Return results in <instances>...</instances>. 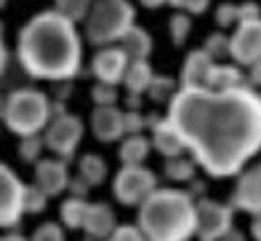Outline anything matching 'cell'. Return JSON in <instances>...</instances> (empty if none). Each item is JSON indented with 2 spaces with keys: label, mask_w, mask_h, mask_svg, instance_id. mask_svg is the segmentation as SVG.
Masks as SVG:
<instances>
[{
  "label": "cell",
  "mask_w": 261,
  "mask_h": 241,
  "mask_svg": "<svg viewBox=\"0 0 261 241\" xmlns=\"http://www.w3.org/2000/svg\"><path fill=\"white\" fill-rule=\"evenodd\" d=\"M167 119L212 176H234L261 151V95L250 86L232 90L180 88Z\"/></svg>",
  "instance_id": "1"
},
{
  "label": "cell",
  "mask_w": 261,
  "mask_h": 241,
  "mask_svg": "<svg viewBox=\"0 0 261 241\" xmlns=\"http://www.w3.org/2000/svg\"><path fill=\"white\" fill-rule=\"evenodd\" d=\"M20 68L43 81H70L81 70V36L77 25L54 9L32 16L16 43Z\"/></svg>",
  "instance_id": "2"
},
{
  "label": "cell",
  "mask_w": 261,
  "mask_h": 241,
  "mask_svg": "<svg viewBox=\"0 0 261 241\" xmlns=\"http://www.w3.org/2000/svg\"><path fill=\"white\" fill-rule=\"evenodd\" d=\"M138 207L146 241H189L196 234V203L187 191L153 189Z\"/></svg>",
  "instance_id": "3"
},
{
  "label": "cell",
  "mask_w": 261,
  "mask_h": 241,
  "mask_svg": "<svg viewBox=\"0 0 261 241\" xmlns=\"http://www.w3.org/2000/svg\"><path fill=\"white\" fill-rule=\"evenodd\" d=\"M52 119V102L36 88H18L5 97L3 122L18 138L41 135Z\"/></svg>",
  "instance_id": "4"
},
{
  "label": "cell",
  "mask_w": 261,
  "mask_h": 241,
  "mask_svg": "<svg viewBox=\"0 0 261 241\" xmlns=\"http://www.w3.org/2000/svg\"><path fill=\"white\" fill-rule=\"evenodd\" d=\"M135 20V9L128 0H95L84 18V34L92 45H113L124 36Z\"/></svg>",
  "instance_id": "5"
},
{
  "label": "cell",
  "mask_w": 261,
  "mask_h": 241,
  "mask_svg": "<svg viewBox=\"0 0 261 241\" xmlns=\"http://www.w3.org/2000/svg\"><path fill=\"white\" fill-rule=\"evenodd\" d=\"M81 138H84V122L77 115L63 111L52 115L50 124L45 127V133H43V144L52 153H57L61 160H68V158L74 156Z\"/></svg>",
  "instance_id": "6"
},
{
  "label": "cell",
  "mask_w": 261,
  "mask_h": 241,
  "mask_svg": "<svg viewBox=\"0 0 261 241\" xmlns=\"http://www.w3.org/2000/svg\"><path fill=\"white\" fill-rule=\"evenodd\" d=\"M153 189H158V178L144 165H124L113 180V194L122 205H140Z\"/></svg>",
  "instance_id": "7"
},
{
  "label": "cell",
  "mask_w": 261,
  "mask_h": 241,
  "mask_svg": "<svg viewBox=\"0 0 261 241\" xmlns=\"http://www.w3.org/2000/svg\"><path fill=\"white\" fill-rule=\"evenodd\" d=\"M23 191L25 183L18 178V174L5 162H0V228L9 230L18 226L23 212Z\"/></svg>",
  "instance_id": "8"
},
{
  "label": "cell",
  "mask_w": 261,
  "mask_h": 241,
  "mask_svg": "<svg viewBox=\"0 0 261 241\" xmlns=\"http://www.w3.org/2000/svg\"><path fill=\"white\" fill-rule=\"evenodd\" d=\"M234 210L219 201L200 199L196 203V234L200 241H216L232 228Z\"/></svg>",
  "instance_id": "9"
},
{
  "label": "cell",
  "mask_w": 261,
  "mask_h": 241,
  "mask_svg": "<svg viewBox=\"0 0 261 241\" xmlns=\"http://www.w3.org/2000/svg\"><path fill=\"white\" fill-rule=\"evenodd\" d=\"M230 57L239 65H250L261 59V18L239 23L230 36Z\"/></svg>",
  "instance_id": "10"
},
{
  "label": "cell",
  "mask_w": 261,
  "mask_h": 241,
  "mask_svg": "<svg viewBox=\"0 0 261 241\" xmlns=\"http://www.w3.org/2000/svg\"><path fill=\"white\" fill-rule=\"evenodd\" d=\"M128 61L130 59L126 57V52L119 45H104L92 57L90 70H92V75L97 77V81L117 86V84H122L124 73H126V68H128Z\"/></svg>",
  "instance_id": "11"
},
{
  "label": "cell",
  "mask_w": 261,
  "mask_h": 241,
  "mask_svg": "<svg viewBox=\"0 0 261 241\" xmlns=\"http://www.w3.org/2000/svg\"><path fill=\"white\" fill-rule=\"evenodd\" d=\"M232 205L248 214H261V162L252 165L239 176L234 194H232Z\"/></svg>",
  "instance_id": "12"
},
{
  "label": "cell",
  "mask_w": 261,
  "mask_h": 241,
  "mask_svg": "<svg viewBox=\"0 0 261 241\" xmlns=\"http://www.w3.org/2000/svg\"><path fill=\"white\" fill-rule=\"evenodd\" d=\"M34 185L39 187L43 194L50 199V196H59L68 189L70 183V174L68 165L61 158H45V160L34 162Z\"/></svg>",
  "instance_id": "13"
},
{
  "label": "cell",
  "mask_w": 261,
  "mask_h": 241,
  "mask_svg": "<svg viewBox=\"0 0 261 241\" xmlns=\"http://www.w3.org/2000/svg\"><path fill=\"white\" fill-rule=\"evenodd\" d=\"M90 129L99 142H117L124 138V111L113 106H95L90 115Z\"/></svg>",
  "instance_id": "14"
},
{
  "label": "cell",
  "mask_w": 261,
  "mask_h": 241,
  "mask_svg": "<svg viewBox=\"0 0 261 241\" xmlns=\"http://www.w3.org/2000/svg\"><path fill=\"white\" fill-rule=\"evenodd\" d=\"M115 228H117V221H115V212L111 210V205L88 203V210H86V216H84V226H81L86 237L92 241H104Z\"/></svg>",
  "instance_id": "15"
},
{
  "label": "cell",
  "mask_w": 261,
  "mask_h": 241,
  "mask_svg": "<svg viewBox=\"0 0 261 241\" xmlns=\"http://www.w3.org/2000/svg\"><path fill=\"white\" fill-rule=\"evenodd\" d=\"M146 124H151V144L158 149V153H162L165 158H176L182 156L185 151V142L180 138V133L176 131V127L169 119H146Z\"/></svg>",
  "instance_id": "16"
},
{
  "label": "cell",
  "mask_w": 261,
  "mask_h": 241,
  "mask_svg": "<svg viewBox=\"0 0 261 241\" xmlns=\"http://www.w3.org/2000/svg\"><path fill=\"white\" fill-rule=\"evenodd\" d=\"M214 59L205 50H192L187 54L180 70V84L182 88H205L207 86V77L212 73Z\"/></svg>",
  "instance_id": "17"
},
{
  "label": "cell",
  "mask_w": 261,
  "mask_h": 241,
  "mask_svg": "<svg viewBox=\"0 0 261 241\" xmlns=\"http://www.w3.org/2000/svg\"><path fill=\"white\" fill-rule=\"evenodd\" d=\"M119 47L126 52L130 61H146L151 57V50H153V41H151L146 30L138 25H130L124 32V36L119 38Z\"/></svg>",
  "instance_id": "18"
},
{
  "label": "cell",
  "mask_w": 261,
  "mask_h": 241,
  "mask_svg": "<svg viewBox=\"0 0 261 241\" xmlns=\"http://www.w3.org/2000/svg\"><path fill=\"white\" fill-rule=\"evenodd\" d=\"M151 140L144 138L142 133H130L119 144V160L122 165H142L149 158Z\"/></svg>",
  "instance_id": "19"
},
{
  "label": "cell",
  "mask_w": 261,
  "mask_h": 241,
  "mask_svg": "<svg viewBox=\"0 0 261 241\" xmlns=\"http://www.w3.org/2000/svg\"><path fill=\"white\" fill-rule=\"evenodd\" d=\"M246 84V77L241 75V70L237 65H212V73L207 77V86L210 90H232V88H241Z\"/></svg>",
  "instance_id": "20"
},
{
  "label": "cell",
  "mask_w": 261,
  "mask_h": 241,
  "mask_svg": "<svg viewBox=\"0 0 261 241\" xmlns=\"http://www.w3.org/2000/svg\"><path fill=\"white\" fill-rule=\"evenodd\" d=\"M151 79H153V68L149 65V61H128V68L124 73L122 84L126 86V90L130 95H142L149 88Z\"/></svg>",
  "instance_id": "21"
},
{
  "label": "cell",
  "mask_w": 261,
  "mask_h": 241,
  "mask_svg": "<svg viewBox=\"0 0 261 241\" xmlns=\"http://www.w3.org/2000/svg\"><path fill=\"white\" fill-rule=\"evenodd\" d=\"M108 176V167L106 160L101 156H95V153H86L79 160V178H84L90 187H97L101 185Z\"/></svg>",
  "instance_id": "22"
},
{
  "label": "cell",
  "mask_w": 261,
  "mask_h": 241,
  "mask_svg": "<svg viewBox=\"0 0 261 241\" xmlns=\"http://www.w3.org/2000/svg\"><path fill=\"white\" fill-rule=\"evenodd\" d=\"M86 210H88V201L79 199V196H70L61 205V223L68 230H79L84 226Z\"/></svg>",
  "instance_id": "23"
},
{
  "label": "cell",
  "mask_w": 261,
  "mask_h": 241,
  "mask_svg": "<svg viewBox=\"0 0 261 241\" xmlns=\"http://www.w3.org/2000/svg\"><path fill=\"white\" fill-rule=\"evenodd\" d=\"M95 0H54V12L68 18L70 23H84Z\"/></svg>",
  "instance_id": "24"
},
{
  "label": "cell",
  "mask_w": 261,
  "mask_h": 241,
  "mask_svg": "<svg viewBox=\"0 0 261 241\" xmlns=\"http://www.w3.org/2000/svg\"><path fill=\"white\" fill-rule=\"evenodd\" d=\"M165 174H167V176H169L171 180H178V183H187V180H192L194 174H196V162H194V158H182V156L167 158V162H165Z\"/></svg>",
  "instance_id": "25"
},
{
  "label": "cell",
  "mask_w": 261,
  "mask_h": 241,
  "mask_svg": "<svg viewBox=\"0 0 261 241\" xmlns=\"http://www.w3.org/2000/svg\"><path fill=\"white\" fill-rule=\"evenodd\" d=\"M146 92L151 95V100L162 104V102H169L173 95H176V84H173V79H169V77H155L151 79L149 88H146Z\"/></svg>",
  "instance_id": "26"
},
{
  "label": "cell",
  "mask_w": 261,
  "mask_h": 241,
  "mask_svg": "<svg viewBox=\"0 0 261 241\" xmlns=\"http://www.w3.org/2000/svg\"><path fill=\"white\" fill-rule=\"evenodd\" d=\"M189 32H192V20H189V14H185V12L173 14L171 20H169V34H171L173 45H176V47L185 45Z\"/></svg>",
  "instance_id": "27"
},
{
  "label": "cell",
  "mask_w": 261,
  "mask_h": 241,
  "mask_svg": "<svg viewBox=\"0 0 261 241\" xmlns=\"http://www.w3.org/2000/svg\"><path fill=\"white\" fill-rule=\"evenodd\" d=\"M47 207V196L36 185H25L23 191V212L25 214H41Z\"/></svg>",
  "instance_id": "28"
},
{
  "label": "cell",
  "mask_w": 261,
  "mask_h": 241,
  "mask_svg": "<svg viewBox=\"0 0 261 241\" xmlns=\"http://www.w3.org/2000/svg\"><path fill=\"white\" fill-rule=\"evenodd\" d=\"M43 147H45V144H43L41 135H27V138H20V144H18L20 160H23V162H39Z\"/></svg>",
  "instance_id": "29"
},
{
  "label": "cell",
  "mask_w": 261,
  "mask_h": 241,
  "mask_svg": "<svg viewBox=\"0 0 261 241\" xmlns=\"http://www.w3.org/2000/svg\"><path fill=\"white\" fill-rule=\"evenodd\" d=\"M27 241H65V232L59 223L45 221L43 226H39L32 232V239H27Z\"/></svg>",
  "instance_id": "30"
},
{
  "label": "cell",
  "mask_w": 261,
  "mask_h": 241,
  "mask_svg": "<svg viewBox=\"0 0 261 241\" xmlns=\"http://www.w3.org/2000/svg\"><path fill=\"white\" fill-rule=\"evenodd\" d=\"M90 97H92V102H95V106H113V104H117V86L97 81Z\"/></svg>",
  "instance_id": "31"
},
{
  "label": "cell",
  "mask_w": 261,
  "mask_h": 241,
  "mask_svg": "<svg viewBox=\"0 0 261 241\" xmlns=\"http://www.w3.org/2000/svg\"><path fill=\"white\" fill-rule=\"evenodd\" d=\"M203 50L207 52L212 59H221V57H225V54H230V38L214 32V34H210V38L205 41Z\"/></svg>",
  "instance_id": "32"
},
{
  "label": "cell",
  "mask_w": 261,
  "mask_h": 241,
  "mask_svg": "<svg viewBox=\"0 0 261 241\" xmlns=\"http://www.w3.org/2000/svg\"><path fill=\"white\" fill-rule=\"evenodd\" d=\"M104 241H146L138 226H117Z\"/></svg>",
  "instance_id": "33"
},
{
  "label": "cell",
  "mask_w": 261,
  "mask_h": 241,
  "mask_svg": "<svg viewBox=\"0 0 261 241\" xmlns=\"http://www.w3.org/2000/svg\"><path fill=\"white\" fill-rule=\"evenodd\" d=\"M144 127H146V117L140 115L138 108H130V111L124 113V135L140 133Z\"/></svg>",
  "instance_id": "34"
},
{
  "label": "cell",
  "mask_w": 261,
  "mask_h": 241,
  "mask_svg": "<svg viewBox=\"0 0 261 241\" xmlns=\"http://www.w3.org/2000/svg\"><path fill=\"white\" fill-rule=\"evenodd\" d=\"M167 3L185 14H203L210 7V0H167Z\"/></svg>",
  "instance_id": "35"
},
{
  "label": "cell",
  "mask_w": 261,
  "mask_h": 241,
  "mask_svg": "<svg viewBox=\"0 0 261 241\" xmlns=\"http://www.w3.org/2000/svg\"><path fill=\"white\" fill-rule=\"evenodd\" d=\"M261 18V7L252 0L243 5H237V23H246V20H257Z\"/></svg>",
  "instance_id": "36"
},
{
  "label": "cell",
  "mask_w": 261,
  "mask_h": 241,
  "mask_svg": "<svg viewBox=\"0 0 261 241\" xmlns=\"http://www.w3.org/2000/svg\"><path fill=\"white\" fill-rule=\"evenodd\" d=\"M216 23H219L221 27H230L237 23V5H221L219 9H216Z\"/></svg>",
  "instance_id": "37"
},
{
  "label": "cell",
  "mask_w": 261,
  "mask_h": 241,
  "mask_svg": "<svg viewBox=\"0 0 261 241\" xmlns=\"http://www.w3.org/2000/svg\"><path fill=\"white\" fill-rule=\"evenodd\" d=\"M68 189L72 191V196H79V199H86V194H88V189H90V185L86 183L84 178H70V183H68Z\"/></svg>",
  "instance_id": "38"
},
{
  "label": "cell",
  "mask_w": 261,
  "mask_h": 241,
  "mask_svg": "<svg viewBox=\"0 0 261 241\" xmlns=\"http://www.w3.org/2000/svg\"><path fill=\"white\" fill-rule=\"evenodd\" d=\"M248 68H250V73H248V81H250L252 86H261V59H257L254 63H250Z\"/></svg>",
  "instance_id": "39"
},
{
  "label": "cell",
  "mask_w": 261,
  "mask_h": 241,
  "mask_svg": "<svg viewBox=\"0 0 261 241\" xmlns=\"http://www.w3.org/2000/svg\"><path fill=\"white\" fill-rule=\"evenodd\" d=\"M7 63H9V52H7V47H5L3 38H0V77H3L5 70H7Z\"/></svg>",
  "instance_id": "40"
},
{
  "label": "cell",
  "mask_w": 261,
  "mask_h": 241,
  "mask_svg": "<svg viewBox=\"0 0 261 241\" xmlns=\"http://www.w3.org/2000/svg\"><path fill=\"white\" fill-rule=\"evenodd\" d=\"M216 241H246V237H243L239 230H234V228H230L225 234H223L221 239H216Z\"/></svg>",
  "instance_id": "41"
},
{
  "label": "cell",
  "mask_w": 261,
  "mask_h": 241,
  "mask_svg": "<svg viewBox=\"0 0 261 241\" xmlns=\"http://www.w3.org/2000/svg\"><path fill=\"white\" fill-rule=\"evenodd\" d=\"M250 232H252L254 241H261V214L254 216V221H252V228H250Z\"/></svg>",
  "instance_id": "42"
},
{
  "label": "cell",
  "mask_w": 261,
  "mask_h": 241,
  "mask_svg": "<svg viewBox=\"0 0 261 241\" xmlns=\"http://www.w3.org/2000/svg\"><path fill=\"white\" fill-rule=\"evenodd\" d=\"M142 3V7L146 9H158V7H162V5H167V0H140Z\"/></svg>",
  "instance_id": "43"
},
{
  "label": "cell",
  "mask_w": 261,
  "mask_h": 241,
  "mask_svg": "<svg viewBox=\"0 0 261 241\" xmlns=\"http://www.w3.org/2000/svg\"><path fill=\"white\" fill-rule=\"evenodd\" d=\"M0 241H27V239L18 232H7V234H0Z\"/></svg>",
  "instance_id": "44"
},
{
  "label": "cell",
  "mask_w": 261,
  "mask_h": 241,
  "mask_svg": "<svg viewBox=\"0 0 261 241\" xmlns=\"http://www.w3.org/2000/svg\"><path fill=\"white\" fill-rule=\"evenodd\" d=\"M3 108H5V97L0 95V119H3Z\"/></svg>",
  "instance_id": "45"
},
{
  "label": "cell",
  "mask_w": 261,
  "mask_h": 241,
  "mask_svg": "<svg viewBox=\"0 0 261 241\" xmlns=\"http://www.w3.org/2000/svg\"><path fill=\"white\" fill-rule=\"evenodd\" d=\"M3 30H5V27H3V23H0V38H3Z\"/></svg>",
  "instance_id": "46"
},
{
  "label": "cell",
  "mask_w": 261,
  "mask_h": 241,
  "mask_svg": "<svg viewBox=\"0 0 261 241\" xmlns=\"http://www.w3.org/2000/svg\"><path fill=\"white\" fill-rule=\"evenodd\" d=\"M0 7H5V0H0Z\"/></svg>",
  "instance_id": "47"
}]
</instances>
